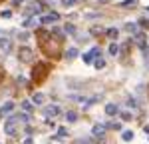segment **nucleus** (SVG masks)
<instances>
[{
	"label": "nucleus",
	"instance_id": "nucleus-6",
	"mask_svg": "<svg viewBox=\"0 0 149 144\" xmlns=\"http://www.w3.org/2000/svg\"><path fill=\"white\" fill-rule=\"evenodd\" d=\"M107 132V126L105 124H93V128H92V134L95 136V138H102L103 134Z\"/></svg>",
	"mask_w": 149,
	"mask_h": 144
},
{
	"label": "nucleus",
	"instance_id": "nucleus-30",
	"mask_svg": "<svg viewBox=\"0 0 149 144\" xmlns=\"http://www.w3.org/2000/svg\"><path fill=\"white\" fill-rule=\"evenodd\" d=\"M76 2H78V0H62L64 6H72V4H76Z\"/></svg>",
	"mask_w": 149,
	"mask_h": 144
},
{
	"label": "nucleus",
	"instance_id": "nucleus-12",
	"mask_svg": "<svg viewBox=\"0 0 149 144\" xmlns=\"http://www.w3.org/2000/svg\"><path fill=\"white\" fill-rule=\"evenodd\" d=\"M105 114L107 116H115L117 114V106L115 104H105Z\"/></svg>",
	"mask_w": 149,
	"mask_h": 144
},
{
	"label": "nucleus",
	"instance_id": "nucleus-26",
	"mask_svg": "<svg viewBox=\"0 0 149 144\" xmlns=\"http://www.w3.org/2000/svg\"><path fill=\"white\" fill-rule=\"evenodd\" d=\"M119 116H121V120H125V122H129V120H131V112H127V110H123V112H121Z\"/></svg>",
	"mask_w": 149,
	"mask_h": 144
},
{
	"label": "nucleus",
	"instance_id": "nucleus-29",
	"mask_svg": "<svg viewBox=\"0 0 149 144\" xmlns=\"http://www.w3.org/2000/svg\"><path fill=\"white\" fill-rule=\"evenodd\" d=\"M18 38H20V40H28V38H30V34H28V32H20V34H18Z\"/></svg>",
	"mask_w": 149,
	"mask_h": 144
},
{
	"label": "nucleus",
	"instance_id": "nucleus-36",
	"mask_svg": "<svg viewBox=\"0 0 149 144\" xmlns=\"http://www.w3.org/2000/svg\"><path fill=\"white\" fill-rule=\"evenodd\" d=\"M4 76H6V74H4V68L0 66V84H2V80H4Z\"/></svg>",
	"mask_w": 149,
	"mask_h": 144
},
{
	"label": "nucleus",
	"instance_id": "nucleus-16",
	"mask_svg": "<svg viewBox=\"0 0 149 144\" xmlns=\"http://www.w3.org/2000/svg\"><path fill=\"white\" fill-rule=\"evenodd\" d=\"M14 110V102H6L4 106L0 108V114H8V112H12Z\"/></svg>",
	"mask_w": 149,
	"mask_h": 144
},
{
	"label": "nucleus",
	"instance_id": "nucleus-40",
	"mask_svg": "<svg viewBox=\"0 0 149 144\" xmlns=\"http://www.w3.org/2000/svg\"><path fill=\"white\" fill-rule=\"evenodd\" d=\"M147 10H149V6H147Z\"/></svg>",
	"mask_w": 149,
	"mask_h": 144
},
{
	"label": "nucleus",
	"instance_id": "nucleus-11",
	"mask_svg": "<svg viewBox=\"0 0 149 144\" xmlns=\"http://www.w3.org/2000/svg\"><path fill=\"white\" fill-rule=\"evenodd\" d=\"M0 50L6 52V54L12 50V40H10V38H0Z\"/></svg>",
	"mask_w": 149,
	"mask_h": 144
},
{
	"label": "nucleus",
	"instance_id": "nucleus-15",
	"mask_svg": "<svg viewBox=\"0 0 149 144\" xmlns=\"http://www.w3.org/2000/svg\"><path fill=\"white\" fill-rule=\"evenodd\" d=\"M64 32H66V30H60V28H54V30H52V34L56 36L60 42H64V38H66V34H64Z\"/></svg>",
	"mask_w": 149,
	"mask_h": 144
},
{
	"label": "nucleus",
	"instance_id": "nucleus-23",
	"mask_svg": "<svg viewBox=\"0 0 149 144\" xmlns=\"http://www.w3.org/2000/svg\"><path fill=\"white\" fill-rule=\"evenodd\" d=\"M64 30H66L68 34H76V26H74V24H66V26H64Z\"/></svg>",
	"mask_w": 149,
	"mask_h": 144
},
{
	"label": "nucleus",
	"instance_id": "nucleus-19",
	"mask_svg": "<svg viewBox=\"0 0 149 144\" xmlns=\"http://www.w3.org/2000/svg\"><path fill=\"white\" fill-rule=\"evenodd\" d=\"M44 100H46V98H44V94H42V92H36L34 98H32V102H34V104H42Z\"/></svg>",
	"mask_w": 149,
	"mask_h": 144
},
{
	"label": "nucleus",
	"instance_id": "nucleus-28",
	"mask_svg": "<svg viewBox=\"0 0 149 144\" xmlns=\"http://www.w3.org/2000/svg\"><path fill=\"white\" fill-rule=\"evenodd\" d=\"M103 66H105V60H103V58H97V60H95V68H97V70H102Z\"/></svg>",
	"mask_w": 149,
	"mask_h": 144
},
{
	"label": "nucleus",
	"instance_id": "nucleus-9",
	"mask_svg": "<svg viewBox=\"0 0 149 144\" xmlns=\"http://www.w3.org/2000/svg\"><path fill=\"white\" fill-rule=\"evenodd\" d=\"M4 132H6L8 136H14V134H16V120L8 118V122L4 124Z\"/></svg>",
	"mask_w": 149,
	"mask_h": 144
},
{
	"label": "nucleus",
	"instance_id": "nucleus-27",
	"mask_svg": "<svg viewBox=\"0 0 149 144\" xmlns=\"http://www.w3.org/2000/svg\"><path fill=\"white\" fill-rule=\"evenodd\" d=\"M66 136H68V130H66V128H58V136L56 138H66Z\"/></svg>",
	"mask_w": 149,
	"mask_h": 144
},
{
	"label": "nucleus",
	"instance_id": "nucleus-13",
	"mask_svg": "<svg viewBox=\"0 0 149 144\" xmlns=\"http://www.w3.org/2000/svg\"><path fill=\"white\" fill-rule=\"evenodd\" d=\"M22 26H24V28H32V26H36V18H34V16H28V18H24Z\"/></svg>",
	"mask_w": 149,
	"mask_h": 144
},
{
	"label": "nucleus",
	"instance_id": "nucleus-32",
	"mask_svg": "<svg viewBox=\"0 0 149 144\" xmlns=\"http://www.w3.org/2000/svg\"><path fill=\"white\" fill-rule=\"evenodd\" d=\"M92 32H93V34H102V32H103V28H100V26H95V28H93Z\"/></svg>",
	"mask_w": 149,
	"mask_h": 144
},
{
	"label": "nucleus",
	"instance_id": "nucleus-8",
	"mask_svg": "<svg viewBox=\"0 0 149 144\" xmlns=\"http://www.w3.org/2000/svg\"><path fill=\"white\" fill-rule=\"evenodd\" d=\"M133 40H135V44H137L139 48H147V38H145V34H143V32H135Z\"/></svg>",
	"mask_w": 149,
	"mask_h": 144
},
{
	"label": "nucleus",
	"instance_id": "nucleus-39",
	"mask_svg": "<svg viewBox=\"0 0 149 144\" xmlns=\"http://www.w3.org/2000/svg\"><path fill=\"white\" fill-rule=\"evenodd\" d=\"M24 144H34V140H32V138H26V140H24Z\"/></svg>",
	"mask_w": 149,
	"mask_h": 144
},
{
	"label": "nucleus",
	"instance_id": "nucleus-5",
	"mask_svg": "<svg viewBox=\"0 0 149 144\" xmlns=\"http://www.w3.org/2000/svg\"><path fill=\"white\" fill-rule=\"evenodd\" d=\"M58 20H60V14H58V12H50V14H44V16L40 18L42 24H52V22H58Z\"/></svg>",
	"mask_w": 149,
	"mask_h": 144
},
{
	"label": "nucleus",
	"instance_id": "nucleus-10",
	"mask_svg": "<svg viewBox=\"0 0 149 144\" xmlns=\"http://www.w3.org/2000/svg\"><path fill=\"white\" fill-rule=\"evenodd\" d=\"M44 8H42V2H32L30 6H28V16H34V14H38V12H42Z\"/></svg>",
	"mask_w": 149,
	"mask_h": 144
},
{
	"label": "nucleus",
	"instance_id": "nucleus-4",
	"mask_svg": "<svg viewBox=\"0 0 149 144\" xmlns=\"http://www.w3.org/2000/svg\"><path fill=\"white\" fill-rule=\"evenodd\" d=\"M102 54V50L95 46V48H92V50H88L86 54H84V62L86 64H92V60H97V56Z\"/></svg>",
	"mask_w": 149,
	"mask_h": 144
},
{
	"label": "nucleus",
	"instance_id": "nucleus-22",
	"mask_svg": "<svg viewBox=\"0 0 149 144\" xmlns=\"http://www.w3.org/2000/svg\"><path fill=\"white\" fill-rule=\"evenodd\" d=\"M125 30H127V32H137V24L127 22V24H125Z\"/></svg>",
	"mask_w": 149,
	"mask_h": 144
},
{
	"label": "nucleus",
	"instance_id": "nucleus-25",
	"mask_svg": "<svg viewBox=\"0 0 149 144\" xmlns=\"http://www.w3.org/2000/svg\"><path fill=\"white\" fill-rule=\"evenodd\" d=\"M117 52H119V46H117V44H109V54H111V56H115Z\"/></svg>",
	"mask_w": 149,
	"mask_h": 144
},
{
	"label": "nucleus",
	"instance_id": "nucleus-34",
	"mask_svg": "<svg viewBox=\"0 0 149 144\" xmlns=\"http://www.w3.org/2000/svg\"><path fill=\"white\" fill-rule=\"evenodd\" d=\"M18 84H20V86H26V78L20 76V78H18Z\"/></svg>",
	"mask_w": 149,
	"mask_h": 144
},
{
	"label": "nucleus",
	"instance_id": "nucleus-20",
	"mask_svg": "<svg viewBox=\"0 0 149 144\" xmlns=\"http://www.w3.org/2000/svg\"><path fill=\"white\" fill-rule=\"evenodd\" d=\"M121 138H123L125 142H131V140H133V132H131V130H125L123 134H121Z\"/></svg>",
	"mask_w": 149,
	"mask_h": 144
},
{
	"label": "nucleus",
	"instance_id": "nucleus-14",
	"mask_svg": "<svg viewBox=\"0 0 149 144\" xmlns=\"http://www.w3.org/2000/svg\"><path fill=\"white\" fill-rule=\"evenodd\" d=\"M22 110H24V112H28V114H32V110H34V104H32L30 100H24V102H22Z\"/></svg>",
	"mask_w": 149,
	"mask_h": 144
},
{
	"label": "nucleus",
	"instance_id": "nucleus-33",
	"mask_svg": "<svg viewBox=\"0 0 149 144\" xmlns=\"http://www.w3.org/2000/svg\"><path fill=\"white\" fill-rule=\"evenodd\" d=\"M109 128H111V130H119V128H121V126H119V124H117V122H113V124H109Z\"/></svg>",
	"mask_w": 149,
	"mask_h": 144
},
{
	"label": "nucleus",
	"instance_id": "nucleus-41",
	"mask_svg": "<svg viewBox=\"0 0 149 144\" xmlns=\"http://www.w3.org/2000/svg\"><path fill=\"white\" fill-rule=\"evenodd\" d=\"M0 116H2V114H0Z\"/></svg>",
	"mask_w": 149,
	"mask_h": 144
},
{
	"label": "nucleus",
	"instance_id": "nucleus-1",
	"mask_svg": "<svg viewBox=\"0 0 149 144\" xmlns=\"http://www.w3.org/2000/svg\"><path fill=\"white\" fill-rule=\"evenodd\" d=\"M38 42L48 58H60V40L50 32H38Z\"/></svg>",
	"mask_w": 149,
	"mask_h": 144
},
{
	"label": "nucleus",
	"instance_id": "nucleus-21",
	"mask_svg": "<svg viewBox=\"0 0 149 144\" xmlns=\"http://www.w3.org/2000/svg\"><path fill=\"white\" fill-rule=\"evenodd\" d=\"M135 4H137V0H123L119 6H121V8H127V6H135Z\"/></svg>",
	"mask_w": 149,
	"mask_h": 144
},
{
	"label": "nucleus",
	"instance_id": "nucleus-17",
	"mask_svg": "<svg viewBox=\"0 0 149 144\" xmlns=\"http://www.w3.org/2000/svg\"><path fill=\"white\" fill-rule=\"evenodd\" d=\"M76 56H80V52H78V48H68V52H66V58L74 60Z\"/></svg>",
	"mask_w": 149,
	"mask_h": 144
},
{
	"label": "nucleus",
	"instance_id": "nucleus-18",
	"mask_svg": "<svg viewBox=\"0 0 149 144\" xmlns=\"http://www.w3.org/2000/svg\"><path fill=\"white\" fill-rule=\"evenodd\" d=\"M66 120H68V122H76V120H78V112L68 110V112H66Z\"/></svg>",
	"mask_w": 149,
	"mask_h": 144
},
{
	"label": "nucleus",
	"instance_id": "nucleus-24",
	"mask_svg": "<svg viewBox=\"0 0 149 144\" xmlns=\"http://www.w3.org/2000/svg\"><path fill=\"white\" fill-rule=\"evenodd\" d=\"M117 34H119V32H117V28H109V30H107V36H109V38H117Z\"/></svg>",
	"mask_w": 149,
	"mask_h": 144
},
{
	"label": "nucleus",
	"instance_id": "nucleus-38",
	"mask_svg": "<svg viewBox=\"0 0 149 144\" xmlns=\"http://www.w3.org/2000/svg\"><path fill=\"white\" fill-rule=\"evenodd\" d=\"M74 144H90V140H78V142H74Z\"/></svg>",
	"mask_w": 149,
	"mask_h": 144
},
{
	"label": "nucleus",
	"instance_id": "nucleus-35",
	"mask_svg": "<svg viewBox=\"0 0 149 144\" xmlns=\"http://www.w3.org/2000/svg\"><path fill=\"white\" fill-rule=\"evenodd\" d=\"M129 106H131V108H135V106H139V104L135 102V100H133V98H129Z\"/></svg>",
	"mask_w": 149,
	"mask_h": 144
},
{
	"label": "nucleus",
	"instance_id": "nucleus-7",
	"mask_svg": "<svg viewBox=\"0 0 149 144\" xmlns=\"http://www.w3.org/2000/svg\"><path fill=\"white\" fill-rule=\"evenodd\" d=\"M60 114V106L58 104H48L44 106V116H58Z\"/></svg>",
	"mask_w": 149,
	"mask_h": 144
},
{
	"label": "nucleus",
	"instance_id": "nucleus-31",
	"mask_svg": "<svg viewBox=\"0 0 149 144\" xmlns=\"http://www.w3.org/2000/svg\"><path fill=\"white\" fill-rule=\"evenodd\" d=\"M0 16H2V18H10V16H12V12H10V10H4L2 14H0Z\"/></svg>",
	"mask_w": 149,
	"mask_h": 144
},
{
	"label": "nucleus",
	"instance_id": "nucleus-37",
	"mask_svg": "<svg viewBox=\"0 0 149 144\" xmlns=\"http://www.w3.org/2000/svg\"><path fill=\"white\" fill-rule=\"evenodd\" d=\"M139 24H141L143 28H147V26H149V20H141V22H139Z\"/></svg>",
	"mask_w": 149,
	"mask_h": 144
},
{
	"label": "nucleus",
	"instance_id": "nucleus-2",
	"mask_svg": "<svg viewBox=\"0 0 149 144\" xmlns=\"http://www.w3.org/2000/svg\"><path fill=\"white\" fill-rule=\"evenodd\" d=\"M48 72H50V66H46L44 62L34 64V70H32V82H34V84H42L48 78Z\"/></svg>",
	"mask_w": 149,
	"mask_h": 144
},
{
	"label": "nucleus",
	"instance_id": "nucleus-3",
	"mask_svg": "<svg viewBox=\"0 0 149 144\" xmlns=\"http://www.w3.org/2000/svg\"><path fill=\"white\" fill-rule=\"evenodd\" d=\"M18 58H20V62H32L34 60V52L28 46H22L18 50Z\"/></svg>",
	"mask_w": 149,
	"mask_h": 144
}]
</instances>
